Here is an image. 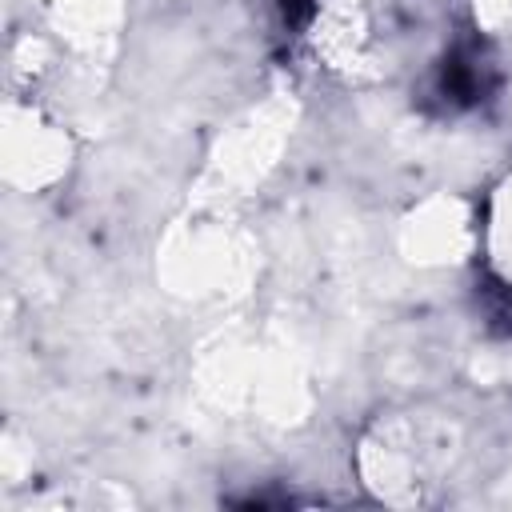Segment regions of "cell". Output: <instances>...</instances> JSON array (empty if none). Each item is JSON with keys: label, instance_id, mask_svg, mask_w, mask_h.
Listing matches in <instances>:
<instances>
[{"label": "cell", "instance_id": "1", "mask_svg": "<svg viewBox=\"0 0 512 512\" xmlns=\"http://www.w3.org/2000/svg\"><path fill=\"white\" fill-rule=\"evenodd\" d=\"M488 88H492V64L480 60L476 48H456L440 64V92L452 104H476L488 96Z\"/></svg>", "mask_w": 512, "mask_h": 512}, {"label": "cell", "instance_id": "2", "mask_svg": "<svg viewBox=\"0 0 512 512\" xmlns=\"http://www.w3.org/2000/svg\"><path fill=\"white\" fill-rule=\"evenodd\" d=\"M284 4V20L288 24H304L312 16V0H280Z\"/></svg>", "mask_w": 512, "mask_h": 512}]
</instances>
